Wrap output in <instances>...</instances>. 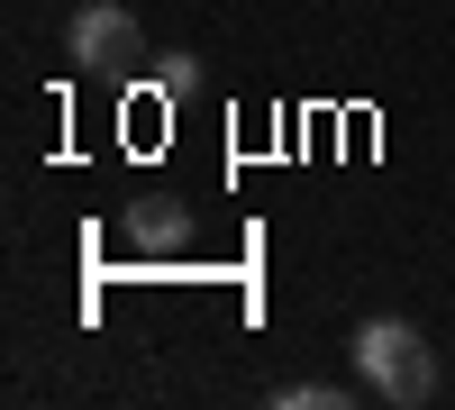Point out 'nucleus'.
<instances>
[{
    "instance_id": "f03ea898",
    "label": "nucleus",
    "mask_w": 455,
    "mask_h": 410,
    "mask_svg": "<svg viewBox=\"0 0 455 410\" xmlns=\"http://www.w3.org/2000/svg\"><path fill=\"white\" fill-rule=\"evenodd\" d=\"M64 55L83 64V73H137L146 36H137V19H128V0H83L73 28H64Z\"/></svg>"
},
{
    "instance_id": "f257e3e1",
    "label": "nucleus",
    "mask_w": 455,
    "mask_h": 410,
    "mask_svg": "<svg viewBox=\"0 0 455 410\" xmlns=\"http://www.w3.org/2000/svg\"><path fill=\"white\" fill-rule=\"evenodd\" d=\"M347 365L364 374V392H373V401H392V410H410V401H428V392H437V356H428V338H419L410 319H392V310L355 319Z\"/></svg>"
},
{
    "instance_id": "7ed1b4c3",
    "label": "nucleus",
    "mask_w": 455,
    "mask_h": 410,
    "mask_svg": "<svg viewBox=\"0 0 455 410\" xmlns=\"http://www.w3.org/2000/svg\"><path fill=\"white\" fill-rule=\"evenodd\" d=\"M128 246L137 255H173V246H192V210H182L173 192H146V201H128Z\"/></svg>"
},
{
    "instance_id": "20e7f679",
    "label": "nucleus",
    "mask_w": 455,
    "mask_h": 410,
    "mask_svg": "<svg viewBox=\"0 0 455 410\" xmlns=\"http://www.w3.org/2000/svg\"><path fill=\"white\" fill-rule=\"evenodd\" d=\"M274 401H283V410H337V401H347V383H283Z\"/></svg>"
},
{
    "instance_id": "39448f33",
    "label": "nucleus",
    "mask_w": 455,
    "mask_h": 410,
    "mask_svg": "<svg viewBox=\"0 0 455 410\" xmlns=\"http://www.w3.org/2000/svg\"><path fill=\"white\" fill-rule=\"evenodd\" d=\"M156 92H164V100L192 92V55H164V64H156Z\"/></svg>"
}]
</instances>
